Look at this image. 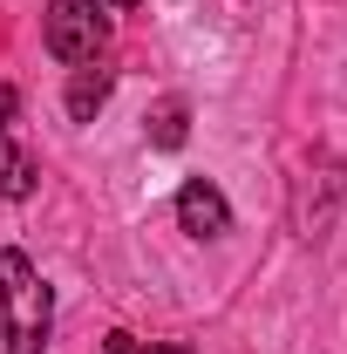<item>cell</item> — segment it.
Here are the masks:
<instances>
[{
	"instance_id": "3957f363",
	"label": "cell",
	"mask_w": 347,
	"mask_h": 354,
	"mask_svg": "<svg viewBox=\"0 0 347 354\" xmlns=\"http://www.w3.org/2000/svg\"><path fill=\"white\" fill-rule=\"evenodd\" d=\"M177 225L191 239H225L232 232V205H225V191H218L212 177H184L177 184Z\"/></svg>"
},
{
	"instance_id": "6da1fadb",
	"label": "cell",
	"mask_w": 347,
	"mask_h": 354,
	"mask_svg": "<svg viewBox=\"0 0 347 354\" xmlns=\"http://www.w3.org/2000/svg\"><path fill=\"white\" fill-rule=\"evenodd\" d=\"M48 327H55V293H48L41 266L21 245H0V334H7V354H41Z\"/></svg>"
},
{
	"instance_id": "5b68a950",
	"label": "cell",
	"mask_w": 347,
	"mask_h": 354,
	"mask_svg": "<svg viewBox=\"0 0 347 354\" xmlns=\"http://www.w3.org/2000/svg\"><path fill=\"white\" fill-rule=\"evenodd\" d=\"M35 184H41L35 157H28V150H14L7 130H0V198H35Z\"/></svg>"
},
{
	"instance_id": "9c48e42d",
	"label": "cell",
	"mask_w": 347,
	"mask_h": 354,
	"mask_svg": "<svg viewBox=\"0 0 347 354\" xmlns=\"http://www.w3.org/2000/svg\"><path fill=\"white\" fill-rule=\"evenodd\" d=\"M109 7H143V0H109Z\"/></svg>"
},
{
	"instance_id": "277c9868",
	"label": "cell",
	"mask_w": 347,
	"mask_h": 354,
	"mask_svg": "<svg viewBox=\"0 0 347 354\" xmlns=\"http://www.w3.org/2000/svg\"><path fill=\"white\" fill-rule=\"evenodd\" d=\"M109 88H116V68L82 62V68L68 75V116H75V123H95V109L109 102Z\"/></svg>"
},
{
	"instance_id": "7a4b0ae2",
	"label": "cell",
	"mask_w": 347,
	"mask_h": 354,
	"mask_svg": "<svg viewBox=\"0 0 347 354\" xmlns=\"http://www.w3.org/2000/svg\"><path fill=\"white\" fill-rule=\"evenodd\" d=\"M41 41H48V55H55V62L82 68V62H95V55L109 48V14H102L95 0H48Z\"/></svg>"
},
{
	"instance_id": "52a82bcc",
	"label": "cell",
	"mask_w": 347,
	"mask_h": 354,
	"mask_svg": "<svg viewBox=\"0 0 347 354\" xmlns=\"http://www.w3.org/2000/svg\"><path fill=\"white\" fill-rule=\"evenodd\" d=\"M95 354H143V348H136V334H102V348H95Z\"/></svg>"
},
{
	"instance_id": "ba28073f",
	"label": "cell",
	"mask_w": 347,
	"mask_h": 354,
	"mask_svg": "<svg viewBox=\"0 0 347 354\" xmlns=\"http://www.w3.org/2000/svg\"><path fill=\"white\" fill-rule=\"evenodd\" d=\"M14 109H21V88H14V82H0V130L14 123Z\"/></svg>"
},
{
	"instance_id": "8992f818",
	"label": "cell",
	"mask_w": 347,
	"mask_h": 354,
	"mask_svg": "<svg viewBox=\"0 0 347 354\" xmlns=\"http://www.w3.org/2000/svg\"><path fill=\"white\" fill-rule=\"evenodd\" d=\"M184 136H191V109H184V102H157V109H150V143H157V150H184Z\"/></svg>"
}]
</instances>
